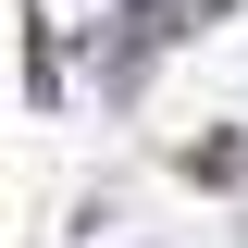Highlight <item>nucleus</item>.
Returning <instances> with one entry per match:
<instances>
[{
  "instance_id": "f257e3e1",
  "label": "nucleus",
  "mask_w": 248,
  "mask_h": 248,
  "mask_svg": "<svg viewBox=\"0 0 248 248\" xmlns=\"http://www.w3.org/2000/svg\"><path fill=\"white\" fill-rule=\"evenodd\" d=\"M211 13H223V0H124V25H112V50H137V62H149L161 37H186V25H211Z\"/></svg>"
}]
</instances>
